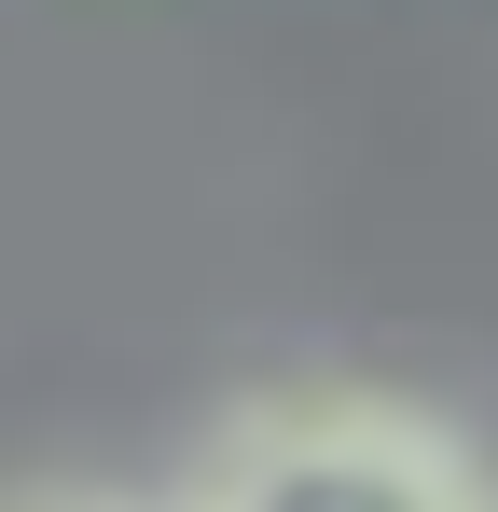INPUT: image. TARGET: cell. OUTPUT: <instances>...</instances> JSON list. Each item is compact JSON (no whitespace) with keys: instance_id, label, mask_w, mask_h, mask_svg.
Wrapping results in <instances>:
<instances>
[{"instance_id":"6da1fadb","label":"cell","mask_w":498,"mask_h":512,"mask_svg":"<svg viewBox=\"0 0 498 512\" xmlns=\"http://www.w3.org/2000/svg\"><path fill=\"white\" fill-rule=\"evenodd\" d=\"M153 512H485L471 429L402 388H249Z\"/></svg>"},{"instance_id":"7a4b0ae2","label":"cell","mask_w":498,"mask_h":512,"mask_svg":"<svg viewBox=\"0 0 498 512\" xmlns=\"http://www.w3.org/2000/svg\"><path fill=\"white\" fill-rule=\"evenodd\" d=\"M0 512H153L139 485H97V471H42V485H0Z\"/></svg>"}]
</instances>
